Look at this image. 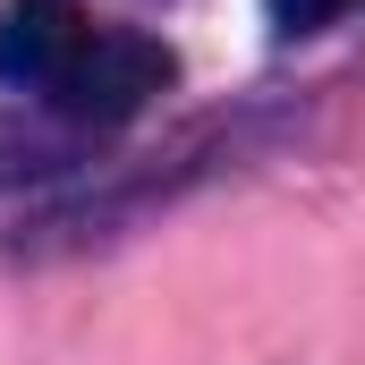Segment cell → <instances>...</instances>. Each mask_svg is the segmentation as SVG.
<instances>
[{
    "instance_id": "1",
    "label": "cell",
    "mask_w": 365,
    "mask_h": 365,
    "mask_svg": "<svg viewBox=\"0 0 365 365\" xmlns=\"http://www.w3.org/2000/svg\"><path fill=\"white\" fill-rule=\"evenodd\" d=\"M179 77V60L153 43V34H128V26H93L86 43H77V60L60 68V86L43 93L60 119H77V128H119V119H136L153 93Z\"/></svg>"
},
{
    "instance_id": "2",
    "label": "cell",
    "mask_w": 365,
    "mask_h": 365,
    "mask_svg": "<svg viewBox=\"0 0 365 365\" xmlns=\"http://www.w3.org/2000/svg\"><path fill=\"white\" fill-rule=\"evenodd\" d=\"M86 34H93V17L77 0H9V9H0V86L51 93Z\"/></svg>"
},
{
    "instance_id": "3",
    "label": "cell",
    "mask_w": 365,
    "mask_h": 365,
    "mask_svg": "<svg viewBox=\"0 0 365 365\" xmlns=\"http://www.w3.org/2000/svg\"><path fill=\"white\" fill-rule=\"evenodd\" d=\"M272 9V34H323V26H340L357 0H264Z\"/></svg>"
}]
</instances>
